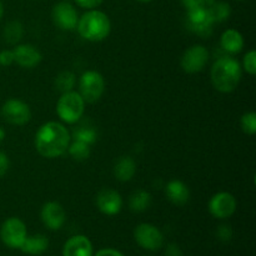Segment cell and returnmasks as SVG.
<instances>
[{
  "label": "cell",
  "instance_id": "1",
  "mask_svg": "<svg viewBox=\"0 0 256 256\" xmlns=\"http://www.w3.org/2000/svg\"><path fill=\"white\" fill-rule=\"evenodd\" d=\"M72 142L70 132L59 122H48L35 134V149L46 159H56L68 152Z\"/></svg>",
  "mask_w": 256,
  "mask_h": 256
},
{
  "label": "cell",
  "instance_id": "2",
  "mask_svg": "<svg viewBox=\"0 0 256 256\" xmlns=\"http://www.w3.org/2000/svg\"><path fill=\"white\" fill-rule=\"evenodd\" d=\"M242 76V64L232 55H222L218 58L210 70L212 86L222 94L234 92L239 86Z\"/></svg>",
  "mask_w": 256,
  "mask_h": 256
},
{
  "label": "cell",
  "instance_id": "3",
  "mask_svg": "<svg viewBox=\"0 0 256 256\" xmlns=\"http://www.w3.org/2000/svg\"><path fill=\"white\" fill-rule=\"evenodd\" d=\"M76 30L84 40L99 42L106 39L112 32V22L105 12L96 9L88 10L79 18Z\"/></svg>",
  "mask_w": 256,
  "mask_h": 256
},
{
  "label": "cell",
  "instance_id": "4",
  "mask_svg": "<svg viewBox=\"0 0 256 256\" xmlns=\"http://www.w3.org/2000/svg\"><path fill=\"white\" fill-rule=\"evenodd\" d=\"M85 104L80 94L75 90L62 92L56 102V114L65 124H76L84 115Z\"/></svg>",
  "mask_w": 256,
  "mask_h": 256
},
{
  "label": "cell",
  "instance_id": "5",
  "mask_svg": "<svg viewBox=\"0 0 256 256\" xmlns=\"http://www.w3.org/2000/svg\"><path fill=\"white\" fill-rule=\"evenodd\" d=\"M105 92V79L96 70H86L79 79V94L88 104L99 102Z\"/></svg>",
  "mask_w": 256,
  "mask_h": 256
},
{
  "label": "cell",
  "instance_id": "6",
  "mask_svg": "<svg viewBox=\"0 0 256 256\" xmlns=\"http://www.w3.org/2000/svg\"><path fill=\"white\" fill-rule=\"evenodd\" d=\"M26 236V225L19 218H9L2 222L0 228V239L8 248L12 249H20Z\"/></svg>",
  "mask_w": 256,
  "mask_h": 256
},
{
  "label": "cell",
  "instance_id": "7",
  "mask_svg": "<svg viewBox=\"0 0 256 256\" xmlns=\"http://www.w3.org/2000/svg\"><path fill=\"white\" fill-rule=\"evenodd\" d=\"M210 52L204 45L195 44L188 48L182 55L180 59V66L188 74H196L204 70L209 62Z\"/></svg>",
  "mask_w": 256,
  "mask_h": 256
},
{
  "label": "cell",
  "instance_id": "8",
  "mask_svg": "<svg viewBox=\"0 0 256 256\" xmlns=\"http://www.w3.org/2000/svg\"><path fill=\"white\" fill-rule=\"evenodd\" d=\"M185 25H186V29L192 34L206 39L212 34L214 22L208 14L205 8H198V9L186 10Z\"/></svg>",
  "mask_w": 256,
  "mask_h": 256
},
{
  "label": "cell",
  "instance_id": "9",
  "mask_svg": "<svg viewBox=\"0 0 256 256\" xmlns=\"http://www.w3.org/2000/svg\"><path fill=\"white\" fill-rule=\"evenodd\" d=\"M2 115L6 122L16 126L28 124L32 119V109L29 104L20 99H8L2 106Z\"/></svg>",
  "mask_w": 256,
  "mask_h": 256
},
{
  "label": "cell",
  "instance_id": "10",
  "mask_svg": "<svg viewBox=\"0 0 256 256\" xmlns=\"http://www.w3.org/2000/svg\"><path fill=\"white\" fill-rule=\"evenodd\" d=\"M134 239L142 249L155 252L164 245V235L155 225L142 222L134 230Z\"/></svg>",
  "mask_w": 256,
  "mask_h": 256
},
{
  "label": "cell",
  "instance_id": "11",
  "mask_svg": "<svg viewBox=\"0 0 256 256\" xmlns=\"http://www.w3.org/2000/svg\"><path fill=\"white\" fill-rule=\"evenodd\" d=\"M238 208L236 199L232 194L228 192H216L209 200L208 209L209 212L215 218V219L225 220L229 219L230 216L235 214Z\"/></svg>",
  "mask_w": 256,
  "mask_h": 256
},
{
  "label": "cell",
  "instance_id": "12",
  "mask_svg": "<svg viewBox=\"0 0 256 256\" xmlns=\"http://www.w3.org/2000/svg\"><path fill=\"white\" fill-rule=\"evenodd\" d=\"M52 19L55 26L59 28L60 30L72 32V30L76 29L79 15H78L74 5L68 2H60L52 8Z\"/></svg>",
  "mask_w": 256,
  "mask_h": 256
},
{
  "label": "cell",
  "instance_id": "13",
  "mask_svg": "<svg viewBox=\"0 0 256 256\" xmlns=\"http://www.w3.org/2000/svg\"><path fill=\"white\" fill-rule=\"evenodd\" d=\"M96 208L99 209L100 212L108 216H114V215L119 214L122 209V198L116 190L112 189V188H104L100 190L96 195Z\"/></svg>",
  "mask_w": 256,
  "mask_h": 256
},
{
  "label": "cell",
  "instance_id": "14",
  "mask_svg": "<svg viewBox=\"0 0 256 256\" xmlns=\"http://www.w3.org/2000/svg\"><path fill=\"white\" fill-rule=\"evenodd\" d=\"M40 218L49 230H59L66 222V212L64 206L58 202H48L42 205Z\"/></svg>",
  "mask_w": 256,
  "mask_h": 256
},
{
  "label": "cell",
  "instance_id": "15",
  "mask_svg": "<svg viewBox=\"0 0 256 256\" xmlns=\"http://www.w3.org/2000/svg\"><path fill=\"white\" fill-rule=\"evenodd\" d=\"M12 52H14V62L24 69H34L42 60L40 50L32 44L15 45Z\"/></svg>",
  "mask_w": 256,
  "mask_h": 256
},
{
  "label": "cell",
  "instance_id": "16",
  "mask_svg": "<svg viewBox=\"0 0 256 256\" xmlns=\"http://www.w3.org/2000/svg\"><path fill=\"white\" fill-rule=\"evenodd\" d=\"M62 256H92V244L85 235H74L62 248Z\"/></svg>",
  "mask_w": 256,
  "mask_h": 256
},
{
  "label": "cell",
  "instance_id": "17",
  "mask_svg": "<svg viewBox=\"0 0 256 256\" xmlns=\"http://www.w3.org/2000/svg\"><path fill=\"white\" fill-rule=\"evenodd\" d=\"M165 195L172 204L182 206L190 200V189L184 182L179 179L170 180L165 186Z\"/></svg>",
  "mask_w": 256,
  "mask_h": 256
},
{
  "label": "cell",
  "instance_id": "18",
  "mask_svg": "<svg viewBox=\"0 0 256 256\" xmlns=\"http://www.w3.org/2000/svg\"><path fill=\"white\" fill-rule=\"evenodd\" d=\"M244 38L236 29H226L220 36V48L230 55L239 54L244 49Z\"/></svg>",
  "mask_w": 256,
  "mask_h": 256
},
{
  "label": "cell",
  "instance_id": "19",
  "mask_svg": "<svg viewBox=\"0 0 256 256\" xmlns=\"http://www.w3.org/2000/svg\"><path fill=\"white\" fill-rule=\"evenodd\" d=\"M112 172H114L115 179L119 180V182H130L136 174V162L132 156H126V155L120 156L115 162Z\"/></svg>",
  "mask_w": 256,
  "mask_h": 256
},
{
  "label": "cell",
  "instance_id": "20",
  "mask_svg": "<svg viewBox=\"0 0 256 256\" xmlns=\"http://www.w3.org/2000/svg\"><path fill=\"white\" fill-rule=\"evenodd\" d=\"M49 248V239L42 234L26 236L20 250L28 255H42Z\"/></svg>",
  "mask_w": 256,
  "mask_h": 256
},
{
  "label": "cell",
  "instance_id": "21",
  "mask_svg": "<svg viewBox=\"0 0 256 256\" xmlns=\"http://www.w3.org/2000/svg\"><path fill=\"white\" fill-rule=\"evenodd\" d=\"M208 14L210 15L212 20L215 22H226L232 15V8L228 2H222V0H208L205 4Z\"/></svg>",
  "mask_w": 256,
  "mask_h": 256
},
{
  "label": "cell",
  "instance_id": "22",
  "mask_svg": "<svg viewBox=\"0 0 256 256\" xmlns=\"http://www.w3.org/2000/svg\"><path fill=\"white\" fill-rule=\"evenodd\" d=\"M152 194L144 189L135 190L129 196V209L132 212H144L152 205Z\"/></svg>",
  "mask_w": 256,
  "mask_h": 256
},
{
  "label": "cell",
  "instance_id": "23",
  "mask_svg": "<svg viewBox=\"0 0 256 256\" xmlns=\"http://www.w3.org/2000/svg\"><path fill=\"white\" fill-rule=\"evenodd\" d=\"M24 32V25L19 20H12V22L5 25L2 36H4V40L9 45H18L22 42Z\"/></svg>",
  "mask_w": 256,
  "mask_h": 256
},
{
  "label": "cell",
  "instance_id": "24",
  "mask_svg": "<svg viewBox=\"0 0 256 256\" xmlns=\"http://www.w3.org/2000/svg\"><path fill=\"white\" fill-rule=\"evenodd\" d=\"M72 140L75 142H82L88 145H92L98 139V132L92 125H79L74 128L72 132L70 134Z\"/></svg>",
  "mask_w": 256,
  "mask_h": 256
},
{
  "label": "cell",
  "instance_id": "25",
  "mask_svg": "<svg viewBox=\"0 0 256 256\" xmlns=\"http://www.w3.org/2000/svg\"><path fill=\"white\" fill-rule=\"evenodd\" d=\"M75 85H76V75L70 70H64V72H59L55 78V88L62 94L74 90Z\"/></svg>",
  "mask_w": 256,
  "mask_h": 256
},
{
  "label": "cell",
  "instance_id": "26",
  "mask_svg": "<svg viewBox=\"0 0 256 256\" xmlns=\"http://www.w3.org/2000/svg\"><path fill=\"white\" fill-rule=\"evenodd\" d=\"M68 152L75 162H85L89 159L92 150H90V145L72 140V142H70L68 148Z\"/></svg>",
  "mask_w": 256,
  "mask_h": 256
},
{
  "label": "cell",
  "instance_id": "27",
  "mask_svg": "<svg viewBox=\"0 0 256 256\" xmlns=\"http://www.w3.org/2000/svg\"><path fill=\"white\" fill-rule=\"evenodd\" d=\"M240 126H242V132L245 134L255 135L256 132V112H248L240 119Z\"/></svg>",
  "mask_w": 256,
  "mask_h": 256
},
{
  "label": "cell",
  "instance_id": "28",
  "mask_svg": "<svg viewBox=\"0 0 256 256\" xmlns=\"http://www.w3.org/2000/svg\"><path fill=\"white\" fill-rule=\"evenodd\" d=\"M242 68L248 72V74L252 75V76H254L256 74V52L254 49L249 50V52L244 55Z\"/></svg>",
  "mask_w": 256,
  "mask_h": 256
},
{
  "label": "cell",
  "instance_id": "29",
  "mask_svg": "<svg viewBox=\"0 0 256 256\" xmlns=\"http://www.w3.org/2000/svg\"><path fill=\"white\" fill-rule=\"evenodd\" d=\"M216 236L220 242H229L232 239V236H234V230H232L230 225L222 224L216 229Z\"/></svg>",
  "mask_w": 256,
  "mask_h": 256
},
{
  "label": "cell",
  "instance_id": "30",
  "mask_svg": "<svg viewBox=\"0 0 256 256\" xmlns=\"http://www.w3.org/2000/svg\"><path fill=\"white\" fill-rule=\"evenodd\" d=\"M12 64H14V52H12V50H2L0 52V66H10Z\"/></svg>",
  "mask_w": 256,
  "mask_h": 256
},
{
  "label": "cell",
  "instance_id": "31",
  "mask_svg": "<svg viewBox=\"0 0 256 256\" xmlns=\"http://www.w3.org/2000/svg\"><path fill=\"white\" fill-rule=\"evenodd\" d=\"M208 0H180L182 6L186 10L198 9V8H204Z\"/></svg>",
  "mask_w": 256,
  "mask_h": 256
},
{
  "label": "cell",
  "instance_id": "32",
  "mask_svg": "<svg viewBox=\"0 0 256 256\" xmlns=\"http://www.w3.org/2000/svg\"><path fill=\"white\" fill-rule=\"evenodd\" d=\"M9 168H10L9 156H8L4 152L0 150V178H2L5 174H6Z\"/></svg>",
  "mask_w": 256,
  "mask_h": 256
},
{
  "label": "cell",
  "instance_id": "33",
  "mask_svg": "<svg viewBox=\"0 0 256 256\" xmlns=\"http://www.w3.org/2000/svg\"><path fill=\"white\" fill-rule=\"evenodd\" d=\"M76 2V4L79 5V6L84 8V9H95V8L99 6L100 4H102L104 0H75Z\"/></svg>",
  "mask_w": 256,
  "mask_h": 256
},
{
  "label": "cell",
  "instance_id": "34",
  "mask_svg": "<svg viewBox=\"0 0 256 256\" xmlns=\"http://www.w3.org/2000/svg\"><path fill=\"white\" fill-rule=\"evenodd\" d=\"M164 256H184V254H182V249L179 248V245L172 242V244H168L166 249H165Z\"/></svg>",
  "mask_w": 256,
  "mask_h": 256
},
{
  "label": "cell",
  "instance_id": "35",
  "mask_svg": "<svg viewBox=\"0 0 256 256\" xmlns=\"http://www.w3.org/2000/svg\"><path fill=\"white\" fill-rule=\"evenodd\" d=\"M94 256H124V254L112 248H105V249H100Z\"/></svg>",
  "mask_w": 256,
  "mask_h": 256
},
{
  "label": "cell",
  "instance_id": "36",
  "mask_svg": "<svg viewBox=\"0 0 256 256\" xmlns=\"http://www.w3.org/2000/svg\"><path fill=\"white\" fill-rule=\"evenodd\" d=\"M5 135H6V134H5V130L2 129V126H0V144H2V142H4V139H5Z\"/></svg>",
  "mask_w": 256,
  "mask_h": 256
},
{
  "label": "cell",
  "instance_id": "37",
  "mask_svg": "<svg viewBox=\"0 0 256 256\" xmlns=\"http://www.w3.org/2000/svg\"><path fill=\"white\" fill-rule=\"evenodd\" d=\"M2 14H4V8H2V0H0V20H2Z\"/></svg>",
  "mask_w": 256,
  "mask_h": 256
},
{
  "label": "cell",
  "instance_id": "38",
  "mask_svg": "<svg viewBox=\"0 0 256 256\" xmlns=\"http://www.w3.org/2000/svg\"><path fill=\"white\" fill-rule=\"evenodd\" d=\"M136 2H152V0H136Z\"/></svg>",
  "mask_w": 256,
  "mask_h": 256
},
{
  "label": "cell",
  "instance_id": "39",
  "mask_svg": "<svg viewBox=\"0 0 256 256\" xmlns=\"http://www.w3.org/2000/svg\"><path fill=\"white\" fill-rule=\"evenodd\" d=\"M239 2H242V0H239Z\"/></svg>",
  "mask_w": 256,
  "mask_h": 256
},
{
  "label": "cell",
  "instance_id": "40",
  "mask_svg": "<svg viewBox=\"0 0 256 256\" xmlns=\"http://www.w3.org/2000/svg\"><path fill=\"white\" fill-rule=\"evenodd\" d=\"M0 68H2V66H0Z\"/></svg>",
  "mask_w": 256,
  "mask_h": 256
}]
</instances>
